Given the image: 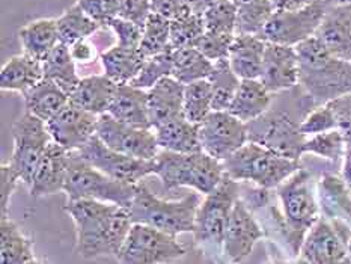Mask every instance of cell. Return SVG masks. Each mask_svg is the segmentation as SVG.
<instances>
[{"label":"cell","instance_id":"cell-1","mask_svg":"<svg viewBox=\"0 0 351 264\" xmlns=\"http://www.w3.org/2000/svg\"><path fill=\"white\" fill-rule=\"evenodd\" d=\"M315 108V101L299 85L274 94L270 109L246 124L247 141L300 162L308 141L302 132V123Z\"/></svg>","mask_w":351,"mask_h":264},{"label":"cell","instance_id":"cell-2","mask_svg":"<svg viewBox=\"0 0 351 264\" xmlns=\"http://www.w3.org/2000/svg\"><path fill=\"white\" fill-rule=\"evenodd\" d=\"M65 211L77 232V251L83 259L117 255L132 228L128 207L97 200L68 201Z\"/></svg>","mask_w":351,"mask_h":264},{"label":"cell","instance_id":"cell-3","mask_svg":"<svg viewBox=\"0 0 351 264\" xmlns=\"http://www.w3.org/2000/svg\"><path fill=\"white\" fill-rule=\"evenodd\" d=\"M299 56V86L317 106L351 93V62L327 50L315 36L295 47Z\"/></svg>","mask_w":351,"mask_h":264},{"label":"cell","instance_id":"cell-4","mask_svg":"<svg viewBox=\"0 0 351 264\" xmlns=\"http://www.w3.org/2000/svg\"><path fill=\"white\" fill-rule=\"evenodd\" d=\"M201 202L199 192L189 193L180 201L160 200L141 181L136 186L134 198L130 206V216L133 224L154 226L177 237L180 234L195 231L196 213Z\"/></svg>","mask_w":351,"mask_h":264},{"label":"cell","instance_id":"cell-5","mask_svg":"<svg viewBox=\"0 0 351 264\" xmlns=\"http://www.w3.org/2000/svg\"><path fill=\"white\" fill-rule=\"evenodd\" d=\"M154 176L165 191L175 187H192L202 195L211 193L225 177L223 163L204 151L192 154L160 149L154 158Z\"/></svg>","mask_w":351,"mask_h":264},{"label":"cell","instance_id":"cell-6","mask_svg":"<svg viewBox=\"0 0 351 264\" xmlns=\"http://www.w3.org/2000/svg\"><path fill=\"white\" fill-rule=\"evenodd\" d=\"M222 163L228 177L250 181L263 189L279 187L300 169L299 160H291L255 142H247Z\"/></svg>","mask_w":351,"mask_h":264},{"label":"cell","instance_id":"cell-7","mask_svg":"<svg viewBox=\"0 0 351 264\" xmlns=\"http://www.w3.org/2000/svg\"><path fill=\"white\" fill-rule=\"evenodd\" d=\"M136 186L106 176L83 160L75 151H70V166L64 186L68 201L97 200L130 208Z\"/></svg>","mask_w":351,"mask_h":264},{"label":"cell","instance_id":"cell-8","mask_svg":"<svg viewBox=\"0 0 351 264\" xmlns=\"http://www.w3.org/2000/svg\"><path fill=\"white\" fill-rule=\"evenodd\" d=\"M279 198L284 207L287 237L295 254L309 230L318 221V207L311 186V173L299 169L279 186Z\"/></svg>","mask_w":351,"mask_h":264},{"label":"cell","instance_id":"cell-9","mask_svg":"<svg viewBox=\"0 0 351 264\" xmlns=\"http://www.w3.org/2000/svg\"><path fill=\"white\" fill-rule=\"evenodd\" d=\"M184 254V246L175 236L154 226L133 224L115 256L119 264H166Z\"/></svg>","mask_w":351,"mask_h":264},{"label":"cell","instance_id":"cell-10","mask_svg":"<svg viewBox=\"0 0 351 264\" xmlns=\"http://www.w3.org/2000/svg\"><path fill=\"white\" fill-rule=\"evenodd\" d=\"M326 10V0H315L299 10L274 11L258 36L265 43L297 47L309 38L315 36L324 19Z\"/></svg>","mask_w":351,"mask_h":264},{"label":"cell","instance_id":"cell-11","mask_svg":"<svg viewBox=\"0 0 351 264\" xmlns=\"http://www.w3.org/2000/svg\"><path fill=\"white\" fill-rule=\"evenodd\" d=\"M240 186L231 177H225L211 193L205 195L196 213L193 236L197 243L222 245L226 225L235 202L239 201Z\"/></svg>","mask_w":351,"mask_h":264},{"label":"cell","instance_id":"cell-12","mask_svg":"<svg viewBox=\"0 0 351 264\" xmlns=\"http://www.w3.org/2000/svg\"><path fill=\"white\" fill-rule=\"evenodd\" d=\"M12 136L14 151L8 163L19 173L23 183L29 187L36 166L53 139L47 130V124L29 112L15 121Z\"/></svg>","mask_w":351,"mask_h":264},{"label":"cell","instance_id":"cell-13","mask_svg":"<svg viewBox=\"0 0 351 264\" xmlns=\"http://www.w3.org/2000/svg\"><path fill=\"white\" fill-rule=\"evenodd\" d=\"M75 153L106 176L124 181V183L139 184L145 177L154 173V160H142V158L118 153L106 145L95 134Z\"/></svg>","mask_w":351,"mask_h":264},{"label":"cell","instance_id":"cell-14","mask_svg":"<svg viewBox=\"0 0 351 264\" xmlns=\"http://www.w3.org/2000/svg\"><path fill=\"white\" fill-rule=\"evenodd\" d=\"M95 136L118 153L142 158V160H154L160 151L154 128L128 125L109 113L98 117Z\"/></svg>","mask_w":351,"mask_h":264},{"label":"cell","instance_id":"cell-15","mask_svg":"<svg viewBox=\"0 0 351 264\" xmlns=\"http://www.w3.org/2000/svg\"><path fill=\"white\" fill-rule=\"evenodd\" d=\"M199 141L204 153L225 162L247 141V125L228 110H213L199 124Z\"/></svg>","mask_w":351,"mask_h":264},{"label":"cell","instance_id":"cell-16","mask_svg":"<svg viewBox=\"0 0 351 264\" xmlns=\"http://www.w3.org/2000/svg\"><path fill=\"white\" fill-rule=\"evenodd\" d=\"M47 124L51 139L66 151H79L97 132L98 115L68 103Z\"/></svg>","mask_w":351,"mask_h":264},{"label":"cell","instance_id":"cell-17","mask_svg":"<svg viewBox=\"0 0 351 264\" xmlns=\"http://www.w3.org/2000/svg\"><path fill=\"white\" fill-rule=\"evenodd\" d=\"M304 264H350L348 249L337 226L319 217L300 248Z\"/></svg>","mask_w":351,"mask_h":264},{"label":"cell","instance_id":"cell-18","mask_svg":"<svg viewBox=\"0 0 351 264\" xmlns=\"http://www.w3.org/2000/svg\"><path fill=\"white\" fill-rule=\"evenodd\" d=\"M259 80L273 95L299 85V56L295 47L267 43Z\"/></svg>","mask_w":351,"mask_h":264},{"label":"cell","instance_id":"cell-19","mask_svg":"<svg viewBox=\"0 0 351 264\" xmlns=\"http://www.w3.org/2000/svg\"><path fill=\"white\" fill-rule=\"evenodd\" d=\"M264 236L261 226L252 216L246 204L235 202L223 237V251L232 263L243 261L252 252L256 241Z\"/></svg>","mask_w":351,"mask_h":264},{"label":"cell","instance_id":"cell-20","mask_svg":"<svg viewBox=\"0 0 351 264\" xmlns=\"http://www.w3.org/2000/svg\"><path fill=\"white\" fill-rule=\"evenodd\" d=\"M68 166H70V151L51 141L36 166L29 192L32 196L53 195L62 191L65 186Z\"/></svg>","mask_w":351,"mask_h":264},{"label":"cell","instance_id":"cell-21","mask_svg":"<svg viewBox=\"0 0 351 264\" xmlns=\"http://www.w3.org/2000/svg\"><path fill=\"white\" fill-rule=\"evenodd\" d=\"M317 40L337 58L351 62V5H329Z\"/></svg>","mask_w":351,"mask_h":264},{"label":"cell","instance_id":"cell-22","mask_svg":"<svg viewBox=\"0 0 351 264\" xmlns=\"http://www.w3.org/2000/svg\"><path fill=\"white\" fill-rule=\"evenodd\" d=\"M184 86L172 75L157 82L148 89V109L152 128H157L167 121L184 117Z\"/></svg>","mask_w":351,"mask_h":264},{"label":"cell","instance_id":"cell-23","mask_svg":"<svg viewBox=\"0 0 351 264\" xmlns=\"http://www.w3.org/2000/svg\"><path fill=\"white\" fill-rule=\"evenodd\" d=\"M108 113L128 125L152 128L148 109V93L132 86L130 83L118 85L117 94L113 97Z\"/></svg>","mask_w":351,"mask_h":264},{"label":"cell","instance_id":"cell-24","mask_svg":"<svg viewBox=\"0 0 351 264\" xmlns=\"http://www.w3.org/2000/svg\"><path fill=\"white\" fill-rule=\"evenodd\" d=\"M117 89L118 83L109 79L106 74L89 75V77L80 79L79 85L70 94V101L100 117L108 113Z\"/></svg>","mask_w":351,"mask_h":264},{"label":"cell","instance_id":"cell-25","mask_svg":"<svg viewBox=\"0 0 351 264\" xmlns=\"http://www.w3.org/2000/svg\"><path fill=\"white\" fill-rule=\"evenodd\" d=\"M267 43L258 35H235L230 51V64L232 71L241 80L259 79Z\"/></svg>","mask_w":351,"mask_h":264},{"label":"cell","instance_id":"cell-26","mask_svg":"<svg viewBox=\"0 0 351 264\" xmlns=\"http://www.w3.org/2000/svg\"><path fill=\"white\" fill-rule=\"evenodd\" d=\"M154 132L160 149L182 154H192L202 151L199 125L190 123L186 117L167 121V123L154 128Z\"/></svg>","mask_w":351,"mask_h":264},{"label":"cell","instance_id":"cell-27","mask_svg":"<svg viewBox=\"0 0 351 264\" xmlns=\"http://www.w3.org/2000/svg\"><path fill=\"white\" fill-rule=\"evenodd\" d=\"M273 103V94L265 89L259 79L241 80L234 100L228 112L243 121L244 124L255 121L270 109Z\"/></svg>","mask_w":351,"mask_h":264},{"label":"cell","instance_id":"cell-28","mask_svg":"<svg viewBox=\"0 0 351 264\" xmlns=\"http://www.w3.org/2000/svg\"><path fill=\"white\" fill-rule=\"evenodd\" d=\"M23 97H25L26 112L43 119L44 123H49L70 103V95L55 82L45 77L23 94Z\"/></svg>","mask_w":351,"mask_h":264},{"label":"cell","instance_id":"cell-29","mask_svg":"<svg viewBox=\"0 0 351 264\" xmlns=\"http://www.w3.org/2000/svg\"><path fill=\"white\" fill-rule=\"evenodd\" d=\"M44 79L43 62L25 53L12 56L0 71V88L25 94Z\"/></svg>","mask_w":351,"mask_h":264},{"label":"cell","instance_id":"cell-30","mask_svg":"<svg viewBox=\"0 0 351 264\" xmlns=\"http://www.w3.org/2000/svg\"><path fill=\"white\" fill-rule=\"evenodd\" d=\"M19 35L23 53L41 62L60 43L56 19L35 20L21 27Z\"/></svg>","mask_w":351,"mask_h":264},{"label":"cell","instance_id":"cell-31","mask_svg":"<svg viewBox=\"0 0 351 264\" xmlns=\"http://www.w3.org/2000/svg\"><path fill=\"white\" fill-rule=\"evenodd\" d=\"M100 59L104 74L118 85L134 80L145 62V56L139 49H125L118 44L103 51Z\"/></svg>","mask_w":351,"mask_h":264},{"label":"cell","instance_id":"cell-32","mask_svg":"<svg viewBox=\"0 0 351 264\" xmlns=\"http://www.w3.org/2000/svg\"><path fill=\"white\" fill-rule=\"evenodd\" d=\"M44 77L50 79L70 95L79 85L80 77L75 71V60L68 45L59 43L43 60Z\"/></svg>","mask_w":351,"mask_h":264},{"label":"cell","instance_id":"cell-33","mask_svg":"<svg viewBox=\"0 0 351 264\" xmlns=\"http://www.w3.org/2000/svg\"><path fill=\"white\" fill-rule=\"evenodd\" d=\"M172 77L181 82L182 85L208 79L215 68V62H211L195 47L172 50Z\"/></svg>","mask_w":351,"mask_h":264},{"label":"cell","instance_id":"cell-34","mask_svg":"<svg viewBox=\"0 0 351 264\" xmlns=\"http://www.w3.org/2000/svg\"><path fill=\"white\" fill-rule=\"evenodd\" d=\"M0 261L2 264H26L34 256V246L25 234L10 217H2L0 222Z\"/></svg>","mask_w":351,"mask_h":264},{"label":"cell","instance_id":"cell-35","mask_svg":"<svg viewBox=\"0 0 351 264\" xmlns=\"http://www.w3.org/2000/svg\"><path fill=\"white\" fill-rule=\"evenodd\" d=\"M56 20L60 43L68 45V47H71V45L79 41L88 40L90 35H94L101 27L77 3L68 8Z\"/></svg>","mask_w":351,"mask_h":264},{"label":"cell","instance_id":"cell-36","mask_svg":"<svg viewBox=\"0 0 351 264\" xmlns=\"http://www.w3.org/2000/svg\"><path fill=\"white\" fill-rule=\"evenodd\" d=\"M237 8V35H259L274 14L271 0H232Z\"/></svg>","mask_w":351,"mask_h":264},{"label":"cell","instance_id":"cell-37","mask_svg":"<svg viewBox=\"0 0 351 264\" xmlns=\"http://www.w3.org/2000/svg\"><path fill=\"white\" fill-rule=\"evenodd\" d=\"M208 80L213 88V110H228L241 83V79L232 71L230 59L215 62Z\"/></svg>","mask_w":351,"mask_h":264},{"label":"cell","instance_id":"cell-38","mask_svg":"<svg viewBox=\"0 0 351 264\" xmlns=\"http://www.w3.org/2000/svg\"><path fill=\"white\" fill-rule=\"evenodd\" d=\"M184 117L199 125L213 112V88L208 79L189 83L184 86Z\"/></svg>","mask_w":351,"mask_h":264},{"label":"cell","instance_id":"cell-39","mask_svg":"<svg viewBox=\"0 0 351 264\" xmlns=\"http://www.w3.org/2000/svg\"><path fill=\"white\" fill-rule=\"evenodd\" d=\"M139 50L145 58L171 51V20L152 12L143 27Z\"/></svg>","mask_w":351,"mask_h":264},{"label":"cell","instance_id":"cell-40","mask_svg":"<svg viewBox=\"0 0 351 264\" xmlns=\"http://www.w3.org/2000/svg\"><path fill=\"white\" fill-rule=\"evenodd\" d=\"M204 15L189 12L182 17L171 21V49L197 47L205 34Z\"/></svg>","mask_w":351,"mask_h":264},{"label":"cell","instance_id":"cell-41","mask_svg":"<svg viewBox=\"0 0 351 264\" xmlns=\"http://www.w3.org/2000/svg\"><path fill=\"white\" fill-rule=\"evenodd\" d=\"M172 68H173L172 50L166 53H160V55H156V56L145 58L141 73L137 74V77L134 80L130 82V85L143 91H148L154 86L157 82L172 75Z\"/></svg>","mask_w":351,"mask_h":264},{"label":"cell","instance_id":"cell-42","mask_svg":"<svg viewBox=\"0 0 351 264\" xmlns=\"http://www.w3.org/2000/svg\"><path fill=\"white\" fill-rule=\"evenodd\" d=\"M346 139L338 130L314 134L304 143V153H311L330 160H338L346 154Z\"/></svg>","mask_w":351,"mask_h":264},{"label":"cell","instance_id":"cell-43","mask_svg":"<svg viewBox=\"0 0 351 264\" xmlns=\"http://www.w3.org/2000/svg\"><path fill=\"white\" fill-rule=\"evenodd\" d=\"M207 32L237 35V8L232 0L217 3L204 14Z\"/></svg>","mask_w":351,"mask_h":264},{"label":"cell","instance_id":"cell-44","mask_svg":"<svg viewBox=\"0 0 351 264\" xmlns=\"http://www.w3.org/2000/svg\"><path fill=\"white\" fill-rule=\"evenodd\" d=\"M234 38L235 35L207 32V30H205V34L201 38V41L197 44L196 49L199 50L205 58H208L211 62H217V60L230 58Z\"/></svg>","mask_w":351,"mask_h":264},{"label":"cell","instance_id":"cell-45","mask_svg":"<svg viewBox=\"0 0 351 264\" xmlns=\"http://www.w3.org/2000/svg\"><path fill=\"white\" fill-rule=\"evenodd\" d=\"M330 130H337V118H335V113L329 104L318 106L302 123V132L306 136H314Z\"/></svg>","mask_w":351,"mask_h":264},{"label":"cell","instance_id":"cell-46","mask_svg":"<svg viewBox=\"0 0 351 264\" xmlns=\"http://www.w3.org/2000/svg\"><path fill=\"white\" fill-rule=\"evenodd\" d=\"M121 0H77V3L90 19L100 26H108L112 19L118 17Z\"/></svg>","mask_w":351,"mask_h":264},{"label":"cell","instance_id":"cell-47","mask_svg":"<svg viewBox=\"0 0 351 264\" xmlns=\"http://www.w3.org/2000/svg\"><path fill=\"white\" fill-rule=\"evenodd\" d=\"M113 34L117 35L118 45L125 49H139L141 43H142V36H143V29L139 26L133 25L121 17H115L109 21L108 25Z\"/></svg>","mask_w":351,"mask_h":264},{"label":"cell","instance_id":"cell-48","mask_svg":"<svg viewBox=\"0 0 351 264\" xmlns=\"http://www.w3.org/2000/svg\"><path fill=\"white\" fill-rule=\"evenodd\" d=\"M152 12L151 0H121L118 17L143 29Z\"/></svg>","mask_w":351,"mask_h":264},{"label":"cell","instance_id":"cell-49","mask_svg":"<svg viewBox=\"0 0 351 264\" xmlns=\"http://www.w3.org/2000/svg\"><path fill=\"white\" fill-rule=\"evenodd\" d=\"M337 118V128L342 133L347 143V148H351V93L342 95L337 100L327 103Z\"/></svg>","mask_w":351,"mask_h":264},{"label":"cell","instance_id":"cell-50","mask_svg":"<svg viewBox=\"0 0 351 264\" xmlns=\"http://www.w3.org/2000/svg\"><path fill=\"white\" fill-rule=\"evenodd\" d=\"M20 181L19 173L14 171L10 163L2 165L0 168V216H8V204H10V198L12 192L17 187V183Z\"/></svg>","mask_w":351,"mask_h":264},{"label":"cell","instance_id":"cell-51","mask_svg":"<svg viewBox=\"0 0 351 264\" xmlns=\"http://www.w3.org/2000/svg\"><path fill=\"white\" fill-rule=\"evenodd\" d=\"M152 11L163 15L167 20H177L182 15L192 12L187 0H151Z\"/></svg>","mask_w":351,"mask_h":264},{"label":"cell","instance_id":"cell-52","mask_svg":"<svg viewBox=\"0 0 351 264\" xmlns=\"http://www.w3.org/2000/svg\"><path fill=\"white\" fill-rule=\"evenodd\" d=\"M70 50L75 62H93L95 58V47L90 43H88V40L75 43L74 45H71Z\"/></svg>","mask_w":351,"mask_h":264},{"label":"cell","instance_id":"cell-53","mask_svg":"<svg viewBox=\"0 0 351 264\" xmlns=\"http://www.w3.org/2000/svg\"><path fill=\"white\" fill-rule=\"evenodd\" d=\"M190 10L195 14H201L204 15L205 11H208L210 8H213L217 3H222L226 2V0H187Z\"/></svg>","mask_w":351,"mask_h":264},{"label":"cell","instance_id":"cell-54","mask_svg":"<svg viewBox=\"0 0 351 264\" xmlns=\"http://www.w3.org/2000/svg\"><path fill=\"white\" fill-rule=\"evenodd\" d=\"M329 5H351V0H326Z\"/></svg>","mask_w":351,"mask_h":264},{"label":"cell","instance_id":"cell-55","mask_svg":"<svg viewBox=\"0 0 351 264\" xmlns=\"http://www.w3.org/2000/svg\"><path fill=\"white\" fill-rule=\"evenodd\" d=\"M26 264H43V263H40V261H38L36 259H32L30 261H27Z\"/></svg>","mask_w":351,"mask_h":264}]
</instances>
